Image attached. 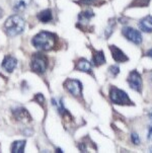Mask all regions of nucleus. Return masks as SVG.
Here are the masks:
<instances>
[{
    "label": "nucleus",
    "instance_id": "2eb2a0df",
    "mask_svg": "<svg viewBox=\"0 0 152 153\" xmlns=\"http://www.w3.org/2000/svg\"><path fill=\"white\" fill-rule=\"evenodd\" d=\"M24 148H25V141H24V140L15 141L11 145V152L22 153V152H24Z\"/></svg>",
    "mask_w": 152,
    "mask_h": 153
},
{
    "label": "nucleus",
    "instance_id": "6ab92c4d",
    "mask_svg": "<svg viewBox=\"0 0 152 153\" xmlns=\"http://www.w3.org/2000/svg\"><path fill=\"white\" fill-rule=\"evenodd\" d=\"M114 27H115V22L113 23V22H110L108 27L105 28V36H107V37H110V33H113V30H114Z\"/></svg>",
    "mask_w": 152,
    "mask_h": 153
},
{
    "label": "nucleus",
    "instance_id": "4be33fe9",
    "mask_svg": "<svg viewBox=\"0 0 152 153\" xmlns=\"http://www.w3.org/2000/svg\"><path fill=\"white\" fill-rule=\"evenodd\" d=\"M33 100H38L39 103H43V102H44V100H44V97H43L42 94H41V93H38V94L36 95V97L33 98Z\"/></svg>",
    "mask_w": 152,
    "mask_h": 153
},
{
    "label": "nucleus",
    "instance_id": "9d476101",
    "mask_svg": "<svg viewBox=\"0 0 152 153\" xmlns=\"http://www.w3.org/2000/svg\"><path fill=\"white\" fill-rule=\"evenodd\" d=\"M138 27L144 33H152V16L147 15L139 20Z\"/></svg>",
    "mask_w": 152,
    "mask_h": 153
},
{
    "label": "nucleus",
    "instance_id": "5701e85b",
    "mask_svg": "<svg viewBox=\"0 0 152 153\" xmlns=\"http://www.w3.org/2000/svg\"><path fill=\"white\" fill-rule=\"evenodd\" d=\"M148 139L150 140V141H152V124L148 128Z\"/></svg>",
    "mask_w": 152,
    "mask_h": 153
},
{
    "label": "nucleus",
    "instance_id": "39448f33",
    "mask_svg": "<svg viewBox=\"0 0 152 153\" xmlns=\"http://www.w3.org/2000/svg\"><path fill=\"white\" fill-rule=\"evenodd\" d=\"M129 85L132 88L133 90L137 91L139 93L142 92V88H143V80L141 77L140 73L137 70H132V71L129 73L128 75V79H127Z\"/></svg>",
    "mask_w": 152,
    "mask_h": 153
},
{
    "label": "nucleus",
    "instance_id": "cd10ccee",
    "mask_svg": "<svg viewBox=\"0 0 152 153\" xmlns=\"http://www.w3.org/2000/svg\"><path fill=\"white\" fill-rule=\"evenodd\" d=\"M149 151H150V152H152V146L150 147V148H149Z\"/></svg>",
    "mask_w": 152,
    "mask_h": 153
},
{
    "label": "nucleus",
    "instance_id": "4468645a",
    "mask_svg": "<svg viewBox=\"0 0 152 153\" xmlns=\"http://www.w3.org/2000/svg\"><path fill=\"white\" fill-rule=\"evenodd\" d=\"M38 19L40 22H42L43 23H47V22H50L51 20L53 19V14H52V10L51 9H46V10H43V11L39 12L38 15H37Z\"/></svg>",
    "mask_w": 152,
    "mask_h": 153
},
{
    "label": "nucleus",
    "instance_id": "20e7f679",
    "mask_svg": "<svg viewBox=\"0 0 152 153\" xmlns=\"http://www.w3.org/2000/svg\"><path fill=\"white\" fill-rule=\"evenodd\" d=\"M48 67V61L45 56L41 55V54H35L32 58L30 62V68L33 72L39 74H42L47 70Z\"/></svg>",
    "mask_w": 152,
    "mask_h": 153
},
{
    "label": "nucleus",
    "instance_id": "f3484780",
    "mask_svg": "<svg viewBox=\"0 0 152 153\" xmlns=\"http://www.w3.org/2000/svg\"><path fill=\"white\" fill-rule=\"evenodd\" d=\"M150 0H133L130 4V7H145L148 6Z\"/></svg>",
    "mask_w": 152,
    "mask_h": 153
},
{
    "label": "nucleus",
    "instance_id": "6e6552de",
    "mask_svg": "<svg viewBox=\"0 0 152 153\" xmlns=\"http://www.w3.org/2000/svg\"><path fill=\"white\" fill-rule=\"evenodd\" d=\"M110 53H112V57L114 58V60L116 62H118V63H125V62L129 61V57L121 49L118 48L117 46L110 45Z\"/></svg>",
    "mask_w": 152,
    "mask_h": 153
},
{
    "label": "nucleus",
    "instance_id": "a211bd4d",
    "mask_svg": "<svg viewBox=\"0 0 152 153\" xmlns=\"http://www.w3.org/2000/svg\"><path fill=\"white\" fill-rule=\"evenodd\" d=\"M109 71H110V73L113 75V76L116 77L118 74L120 73V68H119V66H117V65L110 66V68H109Z\"/></svg>",
    "mask_w": 152,
    "mask_h": 153
},
{
    "label": "nucleus",
    "instance_id": "9b49d317",
    "mask_svg": "<svg viewBox=\"0 0 152 153\" xmlns=\"http://www.w3.org/2000/svg\"><path fill=\"white\" fill-rule=\"evenodd\" d=\"M17 65V61L14 57L12 56H6L2 62V67L6 70L7 72H12L14 68Z\"/></svg>",
    "mask_w": 152,
    "mask_h": 153
},
{
    "label": "nucleus",
    "instance_id": "a878e982",
    "mask_svg": "<svg viewBox=\"0 0 152 153\" xmlns=\"http://www.w3.org/2000/svg\"><path fill=\"white\" fill-rule=\"evenodd\" d=\"M149 118H150L151 120H152V108L150 110V111H149Z\"/></svg>",
    "mask_w": 152,
    "mask_h": 153
},
{
    "label": "nucleus",
    "instance_id": "1a4fd4ad",
    "mask_svg": "<svg viewBox=\"0 0 152 153\" xmlns=\"http://www.w3.org/2000/svg\"><path fill=\"white\" fill-rule=\"evenodd\" d=\"M32 0H10V4L14 11L22 12L29 7Z\"/></svg>",
    "mask_w": 152,
    "mask_h": 153
},
{
    "label": "nucleus",
    "instance_id": "bb28decb",
    "mask_svg": "<svg viewBox=\"0 0 152 153\" xmlns=\"http://www.w3.org/2000/svg\"><path fill=\"white\" fill-rule=\"evenodd\" d=\"M149 78H150V81H151V84H152V71L150 72V75H149Z\"/></svg>",
    "mask_w": 152,
    "mask_h": 153
},
{
    "label": "nucleus",
    "instance_id": "dca6fc26",
    "mask_svg": "<svg viewBox=\"0 0 152 153\" xmlns=\"http://www.w3.org/2000/svg\"><path fill=\"white\" fill-rule=\"evenodd\" d=\"M93 15H94V13L91 11V10H86V11H83V12H80V13H79L78 19L81 23L88 22L91 17H93Z\"/></svg>",
    "mask_w": 152,
    "mask_h": 153
},
{
    "label": "nucleus",
    "instance_id": "0eeeda50",
    "mask_svg": "<svg viewBox=\"0 0 152 153\" xmlns=\"http://www.w3.org/2000/svg\"><path fill=\"white\" fill-rule=\"evenodd\" d=\"M64 86L74 97H80L82 93V83L77 79L68 78L64 82Z\"/></svg>",
    "mask_w": 152,
    "mask_h": 153
},
{
    "label": "nucleus",
    "instance_id": "f257e3e1",
    "mask_svg": "<svg viewBox=\"0 0 152 153\" xmlns=\"http://www.w3.org/2000/svg\"><path fill=\"white\" fill-rule=\"evenodd\" d=\"M56 37L54 33L48 32H41L33 37L32 43L35 48L41 51H49L56 45Z\"/></svg>",
    "mask_w": 152,
    "mask_h": 153
},
{
    "label": "nucleus",
    "instance_id": "423d86ee",
    "mask_svg": "<svg viewBox=\"0 0 152 153\" xmlns=\"http://www.w3.org/2000/svg\"><path fill=\"white\" fill-rule=\"evenodd\" d=\"M122 35L128 40L129 42L135 44V45H140L143 41L142 35L138 30L131 27H126L122 30Z\"/></svg>",
    "mask_w": 152,
    "mask_h": 153
},
{
    "label": "nucleus",
    "instance_id": "393cba45",
    "mask_svg": "<svg viewBox=\"0 0 152 153\" xmlns=\"http://www.w3.org/2000/svg\"><path fill=\"white\" fill-rule=\"evenodd\" d=\"M2 16H3V10L0 8V19H1Z\"/></svg>",
    "mask_w": 152,
    "mask_h": 153
},
{
    "label": "nucleus",
    "instance_id": "f03ea898",
    "mask_svg": "<svg viewBox=\"0 0 152 153\" xmlns=\"http://www.w3.org/2000/svg\"><path fill=\"white\" fill-rule=\"evenodd\" d=\"M25 22L19 15H11L6 19L4 23L5 32L9 37H15V36L20 35L24 30Z\"/></svg>",
    "mask_w": 152,
    "mask_h": 153
},
{
    "label": "nucleus",
    "instance_id": "f8f14e48",
    "mask_svg": "<svg viewBox=\"0 0 152 153\" xmlns=\"http://www.w3.org/2000/svg\"><path fill=\"white\" fill-rule=\"evenodd\" d=\"M91 63L96 67L104 65V64L105 63V57L104 52L102 51H95L93 53V55H92Z\"/></svg>",
    "mask_w": 152,
    "mask_h": 153
},
{
    "label": "nucleus",
    "instance_id": "7ed1b4c3",
    "mask_svg": "<svg viewBox=\"0 0 152 153\" xmlns=\"http://www.w3.org/2000/svg\"><path fill=\"white\" fill-rule=\"evenodd\" d=\"M110 100L114 103H116V105H134L131 98L128 97L127 92L116 86H112L110 88Z\"/></svg>",
    "mask_w": 152,
    "mask_h": 153
},
{
    "label": "nucleus",
    "instance_id": "b1692460",
    "mask_svg": "<svg viewBox=\"0 0 152 153\" xmlns=\"http://www.w3.org/2000/svg\"><path fill=\"white\" fill-rule=\"evenodd\" d=\"M145 56H147V57H149V58L152 59V49H150V50H148L147 52H146Z\"/></svg>",
    "mask_w": 152,
    "mask_h": 153
},
{
    "label": "nucleus",
    "instance_id": "ddd939ff",
    "mask_svg": "<svg viewBox=\"0 0 152 153\" xmlns=\"http://www.w3.org/2000/svg\"><path fill=\"white\" fill-rule=\"evenodd\" d=\"M76 69L79 71L85 72V73H90L92 74V68H91V64L89 63L86 59H80L76 64Z\"/></svg>",
    "mask_w": 152,
    "mask_h": 153
},
{
    "label": "nucleus",
    "instance_id": "aec40b11",
    "mask_svg": "<svg viewBox=\"0 0 152 153\" xmlns=\"http://www.w3.org/2000/svg\"><path fill=\"white\" fill-rule=\"evenodd\" d=\"M131 140L135 145H139L140 144V138H139L137 133H132L131 134Z\"/></svg>",
    "mask_w": 152,
    "mask_h": 153
},
{
    "label": "nucleus",
    "instance_id": "412c9836",
    "mask_svg": "<svg viewBox=\"0 0 152 153\" xmlns=\"http://www.w3.org/2000/svg\"><path fill=\"white\" fill-rule=\"evenodd\" d=\"M96 0H79V3L80 4H83V5H91L93 4Z\"/></svg>",
    "mask_w": 152,
    "mask_h": 153
}]
</instances>
